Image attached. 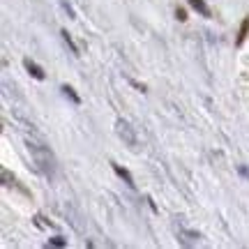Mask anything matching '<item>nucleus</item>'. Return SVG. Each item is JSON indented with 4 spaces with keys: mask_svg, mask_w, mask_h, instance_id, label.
I'll use <instances>...</instances> for the list:
<instances>
[{
    "mask_svg": "<svg viewBox=\"0 0 249 249\" xmlns=\"http://www.w3.org/2000/svg\"><path fill=\"white\" fill-rule=\"evenodd\" d=\"M176 17H178V21H187V12H185V7H178V9H176Z\"/></svg>",
    "mask_w": 249,
    "mask_h": 249,
    "instance_id": "nucleus-12",
    "label": "nucleus"
},
{
    "mask_svg": "<svg viewBox=\"0 0 249 249\" xmlns=\"http://www.w3.org/2000/svg\"><path fill=\"white\" fill-rule=\"evenodd\" d=\"M65 214H67V219H70V224L76 229V233H83L86 231V224L81 222V214L74 210V205L71 203H65Z\"/></svg>",
    "mask_w": 249,
    "mask_h": 249,
    "instance_id": "nucleus-3",
    "label": "nucleus"
},
{
    "mask_svg": "<svg viewBox=\"0 0 249 249\" xmlns=\"http://www.w3.org/2000/svg\"><path fill=\"white\" fill-rule=\"evenodd\" d=\"M28 150H30V155H33V161H35L37 171H39L42 176H46L49 180H53L58 166H55V157H53V152H51V148L44 145L42 141L28 139Z\"/></svg>",
    "mask_w": 249,
    "mask_h": 249,
    "instance_id": "nucleus-1",
    "label": "nucleus"
},
{
    "mask_svg": "<svg viewBox=\"0 0 249 249\" xmlns=\"http://www.w3.org/2000/svg\"><path fill=\"white\" fill-rule=\"evenodd\" d=\"M240 173H242V176H245V178H249V171L245 169V166H240Z\"/></svg>",
    "mask_w": 249,
    "mask_h": 249,
    "instance_id": "nucleus-14",
    "label": "nucleus"
},
{
    "mask_svg": "<svg viewBox=\"0 0 249 249\" xmlns=\"http://www.w3.org/2000/svg\"><path fill=\"white\" fill-rule=\"evenodd\" d=\"M23 67L28 70V74L33 76V79H37V81H44L46 79V74H44V70L37 65V62H33L30 58H23Z\"/></svg>",
    "mask_w": 249,
    "mask_h": 249,
    "instance_id": "nucleus-5",
    "label": "nucleus"
},
{
    "mask_svg": "<svg viewBox=\"0 0 249 249\" xmlns=\"http://www.w3.org/2000/svg\"><path fill=\"white\" fill-rule=\"evenodd\" d=\"M49 245H53V247H65V245H67V240H65V238H60V235H55V238H49Z\"/></svg>",
    "mask_w": 249,
    "mask_h": 249,
    "instance_id": "nucleus-11",
    "label": "nucleus"
},
{
    "mask_svg": "<svg viewBox=\"0 0 249 249\" xmlns=\"http://www.w3.org/2000/svg\"><path fill=\"white\" fill-rule=\"evenodd\" d=\"M111 166H113V171H116L118 173V178H123V182L127 187H136V182H134V178H132V173H129V171L124 169V166H120V164H116V161H111Z\"/></svg>",
    "mask_w": 249,
    "mask_h": 249,
    "instance_id": "nucleus-6",
    "label": "nucleus"
},
{
    "mask_svg": "<svg viewBox=\"0 0 249 249\" xmlns=\"http://www.w3.org/2000/svg\"><path fill=\"white\" fill-rule=\"evenodd\" d=\"M189 7L192 9H196L201 17H205V18H210L213 17V12H210V7L205 5V0H189Z\"/></svg>",
    "mask_w": 249,
    "mask_h": 249,
    "instance_id": "nucleus-7",
    "label": "nucleus"
},
{
    "mask_svg": "<svg viewBox=\"0 0 249 249\" xmlns=\"http://www.w3.org/2000/svg\"><path fill=\"white\" fill-rule=\"evenodd\" d=\"M116 132H118V136L123 139V143L129 148V150H139V139H136L134 127H129V123L118 120V123H116Z\"/></svg>",
    "mask_w": 249,
    "mask_h": 249,
    "instance_id": "nucleus-2",
    "label": "nucleus"
},
{
    "mask_svg": "<svg viewBox=\"0 0 249 249\" xmlns=\"http://www.w3.org/2000/svg\"><path fill=\"white\" fill-rule=\"evenodd\" d=\"M2 180H5V185H12V182H9V180H14V178H9V173L5 169H2Z\"/></svg>",
    "mask_w": 249,
    "mask_h": 249,
    "instance_id": "nucleus-13",
    "label": "nucleus"
},
{
    "mask_svg": "<svg viewBox=\"0 0 249 249\" xmlns=\"http://www.w3.org/2000/svg\"><path fill=\"white\" fill-rule=\"evenodd\" d=\"M176 231H178V238H180V242H182V245H194V242L201 238L196 231H189V229L178 226V224H176Z\"/></svg>",
    "mask_w": 249,
    "mask_h": 249,
    "instance_id": "nucleus-4",
    "label": "nucleus"
},
{
    "mask_svg": "<svg viewBox=\"0 0 249 249\" xmlns=\"http://www.w3.org/2000/svg\"><path fill=\"white\" fill-rule=\"evenodd\" d=\"M247 35H249V17L242 21V26H240V33H238V39H235V44L238 46H242V42L247 39Z\"/></svg>",
    "mask_w": 249,
    "mask_h": 249,
    "instance_id": "nucleus-8",
    "label": "nucleus"
},
{
    "mask_svg": "<svg viewBox=\"0 0 249 249\" xmlns=\"http://www.w3.org/2000/svg\"><path fill=\"white\" fill-rule=\"evenodd\" d=\"M62 95H65V97H70L74 107H79V104H81V97L74 92V88H71V86H62Z\"/></svg>",
    "mask_w": 249,
    "mask_h": 249,
    "instance_id": "nucleus-9",
    "label": "nucleus"
},
{
    "mask_svg": "<svg viewBox=\"0 0 249 249\" xmlns=\"http://www.w3.org/2000/svg\"><path fill=\"white\" fill-rule=\"evenodd\" d=\"M60 35H62V39H65V44H67V46L71 49V53H74V55H79V49H76V44L71 42V35H70V33H67V30H62Z\"/></svg>",
    "mask_w": 249,
    "mask_h": 249,
    "instance_id": "nucleus-10",
    "label": "nucleus"
}]
</instances>
